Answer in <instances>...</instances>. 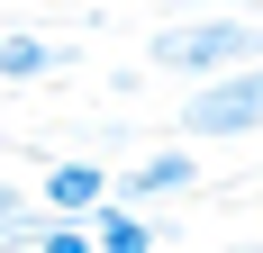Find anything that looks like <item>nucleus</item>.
<instances>
[{
  "instance_id": "1",
  "label": "nucleus",
  "mask_w": 263,
  "mask_h": 253,
  "mask_svg": "<svg viewBox=\"0 0 263 253\" xmlns=\"http://www.w3.org/2000/svg\"><path fill=\"white\" fill-rule=\"evenodd\" d=\"M254 18L245 9H200V18H182V27H155L145 36V64L155 73H182V81H209V73H227V64H254Z\"/></svg>"
},
{
  "instance_id": "2",
  "label": "nucleus",
  "mask_w": 263,
  "mask_h": 253,
  "mask_svg": "<svg viewBox=\"0 0 263 253\" xmlns=\"http://www.w3.org/2000/svg\"><path fill=\"white\" fill-rule=\"evenodd\" d=\"M254 126H263V73L254 64H227V73H209L191 91L182 145H254Z\"/></svg>"
},
{
  "instance_id": "3",
  "label": "nucleus",
  "mask_w": 263,
  "mask_h": 253,
  "mask_svg": "<svg viewBox=\"0 0 263 253\" xmlns=\"http://www.w3.org/2000/svg\"><path fill=\"white\" fill-rule=\"evenodd\" d=\"M173 190H200V154H191V145H155L145 163L109 172V199L136 208V217H155V199H173Z\"/></svg>"
},
{
  "instance_id": "4",
  "label": "nucleus",
  "mask_w": 263,
  "mask_h": 253,
  "mask_svg": "<svg viewBox=\"0 0 263 253\" xmlns=\"http://www.w3.org/2000/svg\"><path fill=\"white\" fill-rule=\"evenodd\" d=\"M100 199H109V163L100 154H64V163H46V181H36V208H46V217H91Z\"/></svg>"
},
{
  "instance_id": "5",
  "label": "nucleus",
  "mask_w": 263,
  "mask_h": 253,
  "mask_svg": "<svg viewBox=\"0 0 263 253\" xmlns=\"http://www.w3.org/2000/svg\"><path fill=\"white\" fill-rule=\"evenodd\" d=\"M82 226H91V253H155V217H136L118 199H100Z\"/></svg>"
},
{
  "instance_id": "6",
  "label": "nucleus",
  "mask_w": 263,
  "mask_h": 253,
  "mask_svg": "<svg viewBox=\"0 0 263 253\" xmlns=\"http://www.w3.org/2000/svg\"><path fill=\"white\" fill-rule=\"evenodd\" d=\"M54 73V36H0V81H46Z\"/></svg>"
},
{
  "instance_id": "7",
  "label": "nucleus",
  "mask_w": 263,
  "mask_h": 253,
  "mask_svg": "<svg viewBox=\"0 0 263 253\" xmlns=\"http://www.w3.org/2000/svg\"><path fill=\"white\" fill-rule=\"evenodd\" d=\"M36 253H91V226H82V217H46Z\"/></svg>"
},
{
  "instance_id": "8",
  "label": "nucleus",
  "mask_w": 263,
  "mask_h": 253,
  "mask_svg": "<svg viewBox=\"0 0 263 253\" xmlns=\"http://www.w3.org/2000/svg\"><path fill=\"white\" fill-rule=\"evenodd\" d=\"M9 208H27V190H18V181H0V217H9Z\"/></svg>"
},
{
  "instance_id": "9",
  "label": "nucleus",
  "mask_w": 263,
  "mask_h": 253,
  "mask_svg": "<svg viewBox=\"0 0 263 253\" xmlns=\"http://www.w3.org/2000/svg\"><path fill=\"white\" fill-rule=\"evenodd\" d=\"M200 9H245V0H200Z\"/></svg>"
},
{
  "instance_id": "10",
  "label": "nucleus",
  "mask_w": 263,
  "mask_h": 253,
  "mask_svg": "<svg viewBox=\"0 0 263 253\" xmlns=\"http://www.w3.org/2000/svg\"><path fill=\"white\" fill-rule=\"evenodd\" d=\"M118 9H127V0H118Z\"/></svg>"
}]
</instances>
